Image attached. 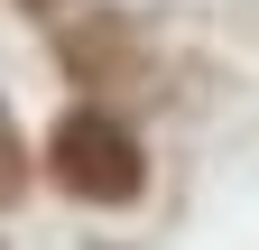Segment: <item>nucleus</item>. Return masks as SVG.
<instances>
[{"mask_svg":"<svg viewBox=\"0 0 259 250\" xmlns=\"http://www.w3.org/2000/svg\"><path fill=\"white\" fill-rule=\"evenodd\" d=\"M47 176L74 204H130L148 185V158H139V139H130L111 111H65L56 139H47Z\"/></svg>","mask_w":259,"mask_h":250,"instance_id":"obj_1","label":"nucleus"},{"mask_svg":"<svg viewBox=\"0 0 259 250\" xmlns=\"http://www.w3.org/2000/svg\"><path fill=\"white\" fill-rule=\"evenodd\" d=\"M65 56H74L83 74H130V65H139V47H130V37H120L111 19H83L74 37H65Z\"/></svg>","mask_w":259,"mask_h":250,"instance_id":"obj_2","label":"nucleus"},{"mask_svg":"<svg viewBox=\"0 0 259 250\" xmlns=\"http://www.w3.org/2000/svg\"><path fill=\"white\" fill-rule=\"evenodd\" d=\"M19 185H28V148L10 130V111H0V195H19Z\"/></svg>","mask_w":259,"mask_h":250,"instance_id":"obj_3","label":"nucleus"}]
</instances>
